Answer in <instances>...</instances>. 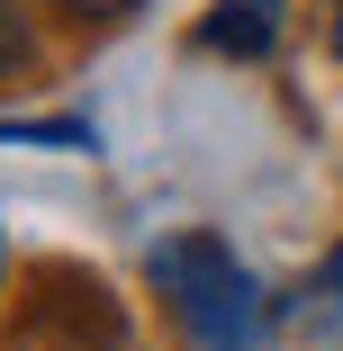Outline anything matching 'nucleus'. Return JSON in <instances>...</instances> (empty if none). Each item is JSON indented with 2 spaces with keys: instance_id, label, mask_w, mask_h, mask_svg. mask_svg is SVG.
<instances>
[{
  "instance_id": "f257e3e1",
  "label": "nucleus",
  "mask_w": 343,
  "mask_h": 351,
  "mask_svg": "<svg viewBox=\"0 0 343 351\" xmlns=\"http://www.w3.org/2000/svg\"><path fill=\"white\" fill-rule=\"evenodd\" d=\"M154 289L172 306V324L199 342V351H262L271 333V298H262V279L235 261V243L217 234H172L154 243Z\"/></svg>"
},
{
  "instance_id": "f03ea898",
  "label": "nucleus",
  "mask_w": 343,
  "mask_h": 351,
  "mask_svg": "<svg viewBox=\"0 0 343 351\" xmlns=\"http://www.w3.org/2000/svg\"><path fill=\"white\" fill-rule=\"evenodd\" d=\"M10 351H126V315L91 270H45L36 298L19 306Z\"/></svg>"
},
{
  "instance_id": "7ed1b4c3",
  "label": "nucleus",
  "mask_w": 343,
  "mask_h": 351,
  "mask_svg": "<svg viewBox=\"0 0 343 351\" xmlns=\"http://www.w3.org/2000/svg\"><path fill=\"white\" fill-rule=\"evenodd\" d=\"M271 36H280V0H217L208 19H199V45L208 54H271Z\"/></svg>"
},
{
  "instance_id": "20e7f679",
  "label": "nucleus",
  "mask_w": 343,
  "mask_h": 351,
  "mask_svg": "<svg viewBox=\"0 0 343 351\" xmlns=\"http://www.w3.org/2000/svg\"><path fill=\"white\" fill-rule=\"evenodd\" d=\"M0 135H10V145H73V154L100 145L91 117H0Z\"/></svg>"
},
{
  "instance_id": "39448f33",
  "label": "nucleus",
  "mask_w": 343,
  "mask_h": 351,
  "mask_svg": "<svg viewBox=\"0 0 343 351\" xmlns=\"http://www.w3.org/2000/svg\"><path fill=\"white\" fill-rule=\"evenodd\" d=\"M27 63H36V36H27V10H19V0H0V82H19Z\"/></svg>"
},
{
  "instance_id": "423d86ee",
  "label": "nucleus",
  "mask_w": 343,
  "mask_h": 351,
  "mask_svg": "<svg viewBox=\"0 0 343 351\" xmlns=\"http://www.w3.org/2000/svg\"><path fill=\"white\" fill-rule=\"evenodd\" d=\"M298 333L343 342V289H307V298H298Z\"/></svg>"
},
{
  "instance_id": "0eeeda50",
  "label": "nucleus",
  "mask_w": 343,
  "mask_h": 351,
  "mask_svg": "<svg viewBox=\"0 0 343 351\" xmlns=\"http://www.w3.org/2000/svg\"><path fill=\"white\" fill-rule=\"evenodd\" d=\"M45 10H63V19H126V10H145V0H45Z\"/></svg>"
},
{
  "instance_id": "6e6552de",
  "label": "nucleus",
  "mask_w": 343,
  "mask_h": 351,
  "mask_svg": "<svg viewBox=\"0 0 343 351\" xmlns=\"http://www.w3.org/2000/svg\"><path fill=\"white\" fill-rule=\"evenodd\" d=\"M316 289H343V243L325 252V270H316Z\"/></svg>"
},
{
  "instance_id": "1a4fd4ad",
  "label": "nucleus",
  "mask_w": 343,
  "mask_h": 351,
  "mask_svg": "<svg viewBox=\"0 0 343 351\" xmlns=\"http://www.w3.org/2000/svg\"><path fill=\"white\" fill-rule=\"evenodd\" d=\"M325 45H334V63H343V10H334V19H325Z\"/></svg>"
},
{
  "instance_id": "9d476101",
  "label": "nucleus",
  "mask_w": 343,
  "mask_h": 351,
  "mask_svg": "<svg viewBox=\"0 0 343 351\" xmlns=\"http://www.w3.org/2000/svg\"><path fill=\"white\" fill-rule=\"evenodd\" d=\"M0 270H10V243H0Z\"/></svg>"
},
{
  "instance_id": "9b49d317",
  "label": "nucleus",
  "mask_w": 343,
  "mask_h": 351,
  "mask_svg": "<svg viewBox=\"0 0 343 351\" xmlns=\"http://www.w3.org/2000/svg\"><path fill=\"white\" fill-rule=\"evenodd\" d=\"M334 10H343V0H334Z\"/></svg>"
}]
</instances>
